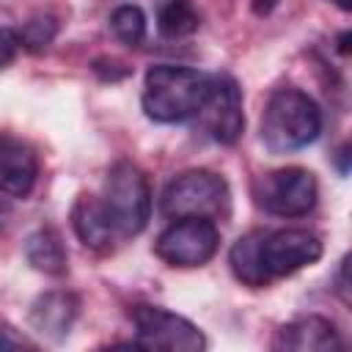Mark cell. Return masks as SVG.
<instances>
[{
    "instance_id": "obj_10",
    "label": "cell",
    "mask_w": 352,
    "mask_h": 352,
    "mask_svg": "<svg viewBox=\"0 0 352 352\" xmlns=\"http://www.w3.org/2000/svg\"><path fill=\"white\" fill-rule=\"evenodd\" d=\"M77 314H80L77 294H72L66 289H50L33 300L28 322H30L33 333H38L44 341L60 344L72 333Z\"/></svg>"
},
{
    "instance_id": "obj_17",
    "label": "cell",
    "mask_w": 352,
    "mask_h": 352,
    "mask_svg": "<svg viewBox=\"0 0 352 352\" xmlns=\"http://www.w3.org/2000/svg\"><path fill=\"white\" fill-rule=\"evenodd\" d=\"M55 33H58V22L47 14H38V16L28 19L16 36H19V44H25L30 50H41L55 38Z\"/></svg>"
},
{
    "instance_id": "obj_19",
    "label": "cell",
    "mask_w": 352,
    "mask_h": 352,
    "mask_svg": "<svg viewBox=\"0 0 352 352\" xmlns=\"http://www.w3.org/2000/svg\"><path fill=\"white\" fill-rule=\"evenodd\" d=\"M22 346H33L25 336H19L14 327L0 322V349H22Z\"/></svg>"
},
{
    "instance_id": "obj_20",
    "label": "cell",
    "mask_w": 352,
    "mask_h": 352,
    "mask_svg": "<svg viewBox=\"0 0 352 352\" xmlns=\"http://www.w3.org/2000/svg\"><path fill=\"white\" fill-rule=\"evenodd\" d=\"M346 267H349V256L341 258L338 272H336V294L341 297L344 305H349V278H346Z\"/></svg>"
},
{
    "instance_id": "obj_11",
    "label": "cell",
    "mask_w": 352,
    "mask_h": 352,
    "mask_svg": "<svg viewBox=\"0 0 352 352\" xmlns=\"http://www.w3.org/2000/svg\"><path fill=\"white\" fill-rule=\"evenodd\" d=\"M38 157L30 143L0 132V192L6 198H25L36 187Z\"/></svg>"
},
{
    "instance_id": "obj_14",
    "label": "cell",
    "mask_w": 352,
    "mask_h": 352,
    "mask_svg": "<svg viewBox=\"0 0 352 352\" xmlns=\"http://www.w3.org/2000/svg\"><path fill=\"white\" fill-rule=\"evenodd\" d=\"M25 258L33 270L44 275H63L69 270V253L63 236L52 226H41L25 239Z\"/></svg>"
},
{
    "instance_id": "obj_8",
    "label": "cell",
    "mask_w": 352,
    "mask_h": 352,
    "mask_svg": "<svg viewBox=\"0 0 352 352\" xmlns=\"http://www.w3.org/2000/svg\"><path fill=\"white\" fill-rule=\"evenodd\" d=\"M322 256V239L305 228H278L258 231V261L267 286L275 278H286Z\"/></svg>"
},
{
    "instance_id": "obj_21",
    "label": "cell",
    "mask_w": 352,
    "mask_h": 352,
    "mask_svg": "<svg viewBox=\"0 0 352 352\" xmlns=\"http://www.w3.org/2000/svg\"><path fill=\"white\" fill-rule=\"evenodd\" d=\"M346 160H349V146H341V148H338V173H341V176H346V173H349Z\"/></svg>"
},
{
    "instance_id": "obj_15",
    "label": "cell",
    "mask_w": 352,
    "mask_h": 352,
    "mask_svg": "<svg viewBox=\"0 0 352 352\" xmlns=\"http://www.w3.org/2000/svg\"><path fill=\"white\" fill-rule=\"evenodd\" d=\"M198 25H201V19L190 0H165L157 14V28L165 38H184V36L195 33Z\"/></svg>"
},
{
    "instance_id": "obj_5",
    "label": "cell",
    "mask_w": 352,
    "mask_h": 352,
    "mask_svg": "<svg viewBox=\"0 0 352 352\" xmlns=\"http://www.w3.org/2000/svg\"><path fill=\"white\" fill-rule=\"evenodd\" d=\"M256 204L275 217H305L319 198V184L305 168H278L253 182Z\"/></svg>"
},
{
    "instance_id": "obj_18",
    "label": "cell",
    "mask_w": 352,
    "mask_h": 352,
    "mask_svg": "<svg viewBox=\"0 0 352 352\" xmlns=\"http://www.w3.org/2000/svg\"><path fill=\"white\" fill-rule=\"evenodd\" d=\"M19 36L11 28H0V69H6L19 52Z\"/></svg>"
},
{
    "instance_id": "obj_23",
    "label": "cell",
    "mask_w": 352,
    "mask_h": 352,
    "mask_svg": "<svg viewBox=\"0 0 352 352\" xmlns=\"http://www.w3.org/2000/svg\"><path fill=\"white\" fill-rule=\"evenodd\" d=\"M330 3H336L341 11H349L352 8V0H330Z\"/></svg>"
},
{
    "instance_id": "obj_2",
    "label": "cell",
    "mask_w": 352,
    "mask_h": 352,
    "mask_svg": "<svg viewBox=\"0 0 352 352\" xmlns=\"http://www.w3.org/2000/svg\"><path fill=\"white\" fill-rule=\"evenodd\" d=\"M261 143L272 154H292L311 146L322 132V110L319 104L297 91V88H278L261 113Z\"/></svg>"
},
{
    "instance_id": "obj_9",
    "label": "cell",
    "mask_w": 352,
    "mask_h": 352,
    "mask_svg": "<svg viewBox=\"0 0 352 352\" xmlns=\"http://www.w3.org/2000/svg\"><path fill=\"white\" fill-rule=\"evenodd\" d=\"M201 129L206 132L209 140L220 146H231L239 140L245 129V113H242V91L234 77L228 74H214L212 91L195 116Z\"/></svg>"
},
{
    "instance_id": "obj_3",
    "label": "cell",
    "mask_w": 352,
    "mask_h": 352,
    "mask_svg": "<svg viewBox=\"0 0 352 352\" xmlns=\"http://www.w3.org/2000/svg\"><path fill=\"white\" fill-rule=\"evenodd\" d=\"M99 201L118 239L138 236L146 228L151 214V190L146 173L135 162L121 160L107 170Z\"/></svg>"
},
{
    "instance_id": "obj_4",
    "label": "cell",
    "mask_w": 352,
    "mask_h": 352,
    "mask_svg": "<svg viewBox=\"0 0 352 352\" xmlns=\"http://www.w3.org/2000/svg\"><path fill=\"white\" fill-rule=\"evenodd\" d=\"M231 209L228 182L206 168H192L168 182L160 198V212L170 220L179 217H206L220 220Z\"/></svg>"
},
{
    "instance_id": "obj_1",
    "label": "cell",
    "mask_w": 352,
    "mask_h": 352,
    "mask_svg": "<svg viewBox=\"0 0 352 352\" xmlns=\"http://www.w3.org/2000/svg\"><path fill=\"white\" fill-rule=\"evenodd\" d=\"M214 74L190 69V66H173V63H157L143 77V113L157 124H182L201 113L209 91H212Z\"/></svg>"
},
{
    "instance_id": "obj_6",
    "label": "cell",
    "mask_w": 352,
    "mask_h": 352,
    "mask_svg": "<svg viewBox=\"0 0 352 352\" xmlns=\"http://www.w3.org/2000/svg\"><path fill=\"white\" fill-rule=\"evenodd\" d=\"M135 324V346L143 349H165V352H201L206 338L198 324L187 316L173 314L160 305H135L132 308Z\"/></svg>"
},
{
    "instance_id": "obj_13",
    "label": "cell",
    "mask_w": 352,
    "mask_h": 352,
    "mask_svg": "<svg viewBox=\"0 0 352 352\" xmlns=\"http://www.w3.org/2000/svg\"><path fill=\"white\" fill-rule=\"evenodd\" d=\"M72 228H74L77 239L85 248L99 250V253L110 250L113 242L118 239L113 226H110V220H107V214H104L102 201L94 198V195H80L74 201V206H72Z\"/></svg>"
},
{
    "instance_id": "obj_16",
    "label": "cell",
    "mask_w": 352,
    "mask_h": 352,
    "mask_svg": "<svg viewBox=\"0 0 352 352\" xmlns=\"http://www.w3.org/2000/svg\"><path fill=\"white\" fill-rule=\"evenodd\" d=\"M110 30L113 36L126 44V47H138L146 38V14L138 6H118L110 14Z\"/></svg>"
},
{
    "instance_id": "obj_12",
    "label": "cell",
    "mask_w": 352,
    "mask_h": 352,
    "mask_svg": "<svg viewBox=\"0 0 352 352\" xmlns=\"http://www.w3.org/2000/svg\"><path fill=\"white\" fill-rule=\"evenodd\" d=\"M272 346L289 352H336L344 346V341L330 319L319 314H305L280 324Z\"/></svg>"
},
{
    "instance_id": "obj_7",
    "label": "cell",
    "mask_w": 352,
    "mask_h": 352,
    "mask_svg": "<svg viewBox=\"0 0 352 352\" xmlns=\"http://www.w3.org/2000/svg\"><path fill=\"white\" fill-rule=\"evenodd\" d=\"M220 245V231L214 220L206 217H179L154 242V253L168 267H201Z\"/></svg>"
},
{
    "instance_id": "obj_22",
    "label": "cell",
    "mask_w": 352,
    "mask_h": 352,
    "mask_svg": "<svg viewBox=\"0 0 352 352\" xmlns=\"http://www.w3.org/2000/svg\"><path fill=\"white\" fill-rule=\"evenodd\" d=\"M8 214H11V204L6 201V195L0 192V228L6 226V220H8Z\"/></svg>"
}]
</instances>
